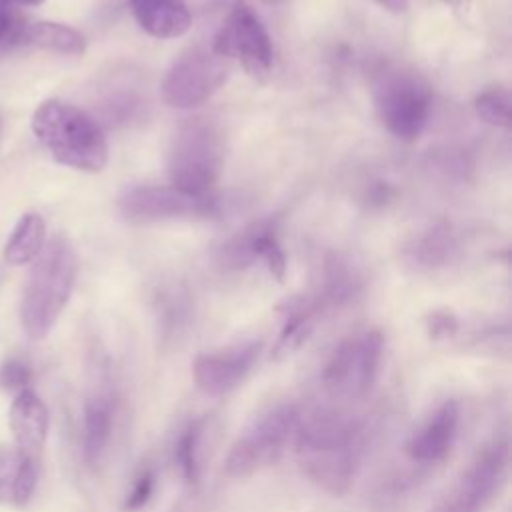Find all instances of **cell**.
<instances>
[{
  "mask_svg": "<svg viewBox=\"0 0 512 512\" xmlns=\"http://www.w3.org/2000/svg\"><path fill=\"white\" fill-rule=\"evenodd\" d=\"M292 444L304 474L324 492L344 496L360 470L368 426L344 408H320L302 414Z\"/></svg>",
  "mask_w": 512,
  "mask_h": 512,
  "instance_id": "obj_1",
  "label": "cell"
},
{
  "mask_svg": "<svg viewBox=\"0 0 512 512\" xmlns=\"http://www.w3.org/2000/svg\"><path fill=\"white\" fill-rule=\"evenodd\" d=\"M76 272L72 242L64 234L52 236L34 260L20 300V324L30 340L50 334L72 296Z\"/></svg>",
  "mask_w": 512,
  "mask_h": 512,
  "instance_id": "obj_2",
  "label": "cell"
},
{
  "mask_svg": "<svg viewBox=\"0 0 512 512\" xmlns=\"http://www.w3.org/2000/svg\"><path fill=\"white\" fill-rule=\"evenodd\" d=\"M32 132L62 166L96 174L108 164V142L100 124L70 102L44 100L32 114Z\"/></svg>",
  "mask_w": 512,
  "mask_h": 512,
  "instance_id": "obj_3",
  "label": "cell"
},
{
  "mask_svg": "<svg viewBox=\"0 0 512 512\" xmlns=\"http://www.w3.org/2000/svg\"><path fill=\"white\" fill-rule=\"evenodd\" d=\"M226 146L222 130L204 118L186 122L168 150V178L174 188L208 196L224 170Z\"/></svg>",
  "mask_w": 512,
  "mask_h": 512,
  "instance_id": "obj_4",
  "label": "cell"
},
{
  "mask_svg": "<svg viewBox=\"0 0 512 512\" xmlns=\"http://www.w3.org/2000/svg\"><path fill=\"white\" fill-rule=\"evenodd\" d=\"M302 410L294 402H278L260 412L230 444L224 458L228 478H248L274 464L294 440Z\"/></svg>",
  "mask_w": 512,
  "mask_h": 512,
  "instance_id": "obj_5",
  "label": "cell"
},
{
  "mask_svg": "<svg viewBox=\"0 0 512 512\" xmlns=\"http://www.w3.org/2000/svg\"><path fill=\"white\" fill-rule=\"evenodd\" d=\"M372 96L386 132L402 142L420 138L432 112V88L418 72L384 68L374 80Z\"/></svg>",
  "mask_w": 512,
  "mask_h": 512,
  "instance_id": "obj_6",
  "label": "cell"
},
{
  "mask_svg": "<svg viewBox=\"0 0 512 512\" xmlns=\"http://www.w3.org/2000/svg\"><path fill=\"white\" fill-rule=\"evenodd\" d=\"M384 334L376 328L344 338L322 370L326 392L340 402L364 400L378 382L384 360Z\"/></svg>",
  "mask_w": 512,
  "mask_h": 512,
  "instance_id": "obj_7",
  "label": "cell"
},
{
  "mask_svg": "<svg viewBox=\"0 0 512 512\" xmlns=\"http://www.w3.org/2000/svg\"><path fill=\"white\" fill-rule=\"evenodd\" d=\"M510 448L506 438L484 444L454 478L430 512H482L508 476Z\"/></svg>",
  "mask_w": 512,
  "mask_h": 512,
  "instance_id": "obj_8",
  "label": "cell"
},
{
  "mask_svg": "<svg viewBox=\"0 0 512 512\" xmlns=\"http://www.w3.org/2000/svg\"><path fill=\"white\" fill-rule=\"evenodd\" d=\"M210 50L220 58L240 60L254 76L268 74L274 64L272 38L260 16L244 0H234Z\"/></svg>",
  "mask_w": 512,
  "mask_h": 512,
  "instance_id": "obj_9",
  "label": "cell"
},
{
  "mask_svg": "<svg viewBox=\"0 0 512 512\" xmlns=\"http://www.w3.org/2000/svg\"><path fill=\"white\" fill-rule=\"evenodd\" d=\"M228 78L224 58L208 48L186 50L164 74L160 92L172 108H194L210 100Z\"/></svg>",
  "mask_w": 512,
  "mask_h": 512,
  "instance_id": "obj_10",
  "label": "cell"
},
{
  "mask_svg": "<svg viewBox=\"0 0 512 512\" xmlns=\"http://www.w3.org/2000/svg\"><path fill=\"white\" fill-rule=\"evenodd\" d=\"M120 210L130 222H158L174 218H204L218 212V200L186 194L170 186H136L120 198Z\"/></svg>",
  "mask_w": 512,
  "mask_h": 512,
  "instance_id": "obj_11",
  "label": "cell"
},
{
  "mask_svg": "<svg viewBox=\"0 0 512 512\" xmlns=\"http://www.w3.org/2000/svg\"><path fill=\"white\" fill-rule=\"evenodd\" d=\"M260 352V340H248L220 350L202 352L192 362V380L206 396H226L250 376Z\"/></svg>",
  "mask_w": 512,
  "mask_h": 512,
  "instance_id": "obj_12",
  "label": "cell"
},
{
  "mask_svg": "<svg viewBox=\"0 0 512 512\" xmlns=\"http://www.w3.org/2000/svg\"><path fill=\"white\" fill-rule=\"evenodd\" d=\"M460 418V404L456 400L440 402L404 442L406 458L422 466L442 462L456 444Z\"/></svg>",
  "mask_w": 512,
  "mask_h": 512,
  "instance_id": "obj_13",
  "label": "cell"
},
{
  "mask_svg": "<svg viewBox=\"0 0 512 512\" xmlns=\"http://www.w3.org/2000/svg\"><path fill=\"white\" fill-rule=\"evenodd\" d=\"M116 400L110 386H96L84 400L82 410V454L90 468H98L108 452L114 430Z\"/></svg>",
  "mask_w": 512,
  "mask_h": 512,
  "instance_id": "obj_14",
  "label": "cell"
},
{
  "mask_svg": "<svg viewBox=\"0 0 512 512\" xmlns=\"http://www.w3.org/2000/svg\"><path fill=\"white\" fill-rule=\"evenodd\" d=\"M38 478L40 458L14 442H0V506L24 508L36 492Z\"/></svg>",
  "mask_w": 512,
  "mask_h": 512,
  "instance_id": "obj_15",
  "label": "cell"
},
{
  "mask_svg": "<svg viewBox=\"0 0 512 512\" xmlns=\"http://www.w3.org/2000/svg\"><path fill=\"white\" fill-rule=\"evenodd\" d=\"M8 424L14 444L26 454L40 458V452L48 438L50 412L44 400L32 388H26L14 396Z\"/></svg>",
  "mask_w": 512,
  "mask_h": 512,
  "instance_id": "obj_16",
  "label": "cell"
},
{
  "mask_svg": "<svg viewBox=\"0 0 512 512\" xmlns=\"http://www.w3.org/2000/svg\"><path fill=\"white\" fill-rule=\"evenodd\" d=\"M138 26L160 40L184 36L192 26V16L184 0H130Z\"/></svg>",
  "mask_w": 512,
  "mask_h": 512,
  "instance_id": "obj_17",
  "label": "cell"
},
{
  "mask_svg": "<svg viewBox=\"0 0 512 512\" xmlns=\"http://www.w3.org/2000/svg\"><path fill=\"white\" fill-rule=\"evenodd\" d=\"M8 42L70 56H78L86 50V38L76 28L50 20L20 22V26L12 32Z\"/></svg>",
  "mask_w": 512,
  "mask_h": 512,
  "instance_id": "obj_18",
  "label": "cell"
},
{
  "mask_svg": "<svg viewBox=\"0 0 512 512\" xmlns=\"http://www.w3.org/2000/svg\"><path fill=\"white\" fill-rule=\"evenodd\" d=\"M46 244V222L38 212H26L18 218L10 238L4 244V260L12 266L34 262Z\"/></svg>",
  "mask_w": 512,
  "mask_h": 512,
  "instance_id": "obj_19",
  "label": "cell"
},
{
  "mask_svg": "<svg viewBox=\"0 0 512 512\" xmlns=\"http://www.w3.org/2000/svg\"><path fill=\"white\" fill-rule=\"evenodd\" d=\"M204 424L206 420H194L190 422L182 434L178 436L176 448H174V460L180 470V476L188 484H198L200 480V470H202V436H204Z\"/></svg>",
  "mask_w": 512,
  "mask_h": 512,
  "instance_id": "obj_20",
  "label": "cell"
},
{
  "mask_svg": "<svg viewBox=\"0 0 512 512\" xmlns=\"http://www.w3.org/2000/svg\"><path fill=\"white\" fill-rule=\"evenodd\" d=\"M472 106L482 122L498 128L510 126V92L506 88L492 86L482 90Z\"/></svg>",
  "mask_w": 512,
  "mask_h": 512,
  "instance_id": "obj_21",
  "label": "cell"
},
{
  "mask_svg": "<svg viewBox=\"0 0 512 512\" xmlns=\"http://www.w3.org/2000/svg\"><path fill=\"white\" fill-rule=\"evenodd\" d=\"M154 488H156V476L150 468H142L134 480H132V486L130 490L126 492L124 496V502H122V508L126 512H138L142 510L154 496Z\"/></svg>",
  "mask_w": 512,
  "mask_h": 512,
  "instance_id": "obj_22",
  "label": "cell"
},
{
  "mask_svg": "<svg viewBox=\"0 0 512 512\" xmlns=\"http://www.w3.org/2000/svg\"><path fill=\"white\" fill-rule=\"evenodd\" d=\"M32 368L22 358H8L0 364V388L6 392H22L30 388Z\"/></svg>",
  "mask_w": 512,
  "mask_h": 512,
  "instance_id": "obj_23",
  "label": "cell"
},
{
  "mask_svg": "<svg viewBox=\"0 0 512 512\" xmlns=\"http://www.w3.org/2000/svg\"><path fill=\"white\" fill-rule=\"evenodd\" d=\"M426 330H428L430 338H434V340L452 338L458 332V320L450 310H436V312L428 314Z\"/></svg>",
  "mask_w": 512,
  "mask_h": 512,
  "instance_id": "obj_24",
  "label": "cell"
},
{
  "mask_svg": "<svg viewBox=\"0 0 512 512\" xmlns=\"http://www.w3.org/2000/svg\"><path fill=\"white\" fill-rule=\"evenodd\" d=\"M374 2L390 12H404L410 4V0H374Z\"/></svg>",
  "mask_w": 512,
  "mask_h": 512,
  "instance_id": "obj_25",
  "label": "cell"
},
{
  "mask_svg": "<svg viewBox=\"0 0 512 512\" xmlns=\"http://www.w3.org/2000/svg\"><path fill=\"white\" fill-rule=\"evenodd\" d=\"M0 2L12 8V6H40L46 0H0Z\"/></svg>",
  "mask_w": 512,
  "mask_h": 512,
  "instance_id": "obj_26",
  "label": "cell"
},
{
  "mask_svg": "<svg viewBox=\"0 0 512 512\" xmlns=\"http://www.w3.org/2000/svg\"><path fill=\"white\" fill-rule=\"evenodd\" d=\"M446 2H452V4H456V2H460V0H446Z\"/></svg>",
  "mask_w": 512,
  "mask_h": 512,
  "instance_id": "obj_27",
  "label": "cell"
}]
</instances>
